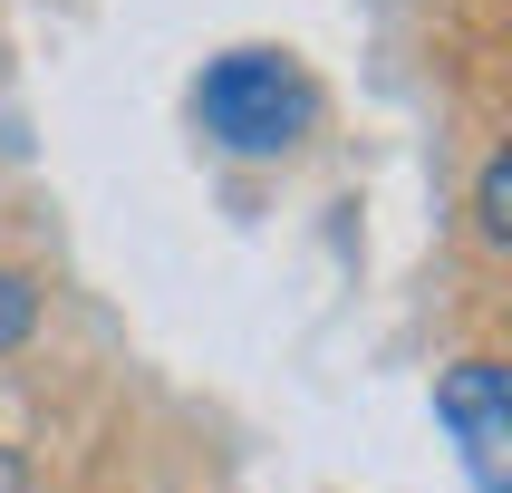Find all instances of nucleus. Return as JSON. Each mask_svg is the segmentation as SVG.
<instances>
[{"label": "nucleus", "instance_id": "obj_1", "mask_svg": "<svg viewBox=\"0 0 512 493\" xmlns=\"http://www.w3.org/2000/svg\"><path fill=\"white\" fill-rule=\"evenodd\" d=\"M194 126L223 155H242V165L300 155L319 126V78L290 49H223V58H203V78H194Z\"/></svg>", "mask_w": 512, "mask_h": 493}, {"label": "nucleus", "instance_id": "obj_2", "mask_svg": "<svg viewBox=\"0 0 512 493\" xmlns=\"http://www.w3.org/2000/svg\"><path fill=\"white\" fill-rule=\"evenodd\" d=\"M435 426L455 435L474 493H512V368L503 358H455L435 377Z\"/></svg>", "mask_w": 512, "mask_h": 493}, {"label": "nucleus", "instance_id": "obj_3", "mask_svg": "<svg viewBox=\"0 0 512 493\" xmlns=\"http://www.w3.org/2000/svg\"><path fill=\"white\" fill-rule=\"evenodd\" d=\"M29 329H39V281L0 261V358H10V348H29Z\"/></svg>", "mask_w": 512, "mask_h": 493}, {"label": "nucleus", "instance_id": "obj_4", "mask_svg": "<svg viewBox=\"0 0 512 493\" xmlns=\"http://www.w3.org/2000/svg\"><path fill=\"white\" fill-rule=\"evenodd\" d=\"M474 223H484V242H503V232H512V213H503V155H493L484 184H474Z\"/></svg>", "mask_w": 512, "mask_h": 493}, {"label": "nucleus", "instance_id": "obj_5", "mask_svg": "<svg viewBox=\"0 0 512 493\" xmlns=\"http://www.w3.org/2000/svg\"><path fill=\"white\" fill-rule=\"evenodd\" d=\"M0 493H29V464L10 455V445H0Z\"/></svg>", "mask_w": 512, "mask_h": 493}]
</instances>
